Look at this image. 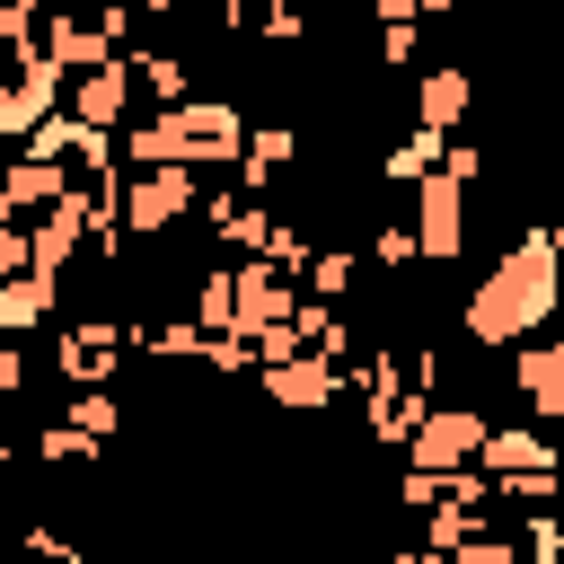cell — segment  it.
Returning <instances> with one entry per match:
<instances>
[{
	"mask_svg": "<svg viewBox=\"0 0 564 564\" xmlns=\"http://www.w3.org/2000/svg\"><path fill=\"white\" fill-rule=\"evenodd\" d=\"M467 70H423V88H414V115H423V132H449L458 115H467Z\"/></svg>",
	"mask_w": 564,
	"mask_h": 564,
	"instance_id": "8",
	"label": "cell"
},
{
	"mask_svg": "<svg viewBox=\"0 0 564 564\" xmlns=\"http://www.w3.org/2000/svg\"><path fill=\"white\" fill-rule=\"evenodd\" d=\"M264 397L308 414V405H326V397H335V379H326V361H308V352H282V361L264 370Z\"/></svg>",
	"mask_w": 564,
	"mask_h": 564,
	"instance_id": "7",
	"label": "cell"
},
{
	"mask_svg": "<svg viewBox=\"0 0 564 564\" xmlns=\"http://www.w3.org/2000/svg\"><path fill=\"white\" fill-rule=\"evenodd\" d=\"M194 203V167H141L132 176V203H123V220L132 229H176V212Z\"/></svg>",
	"mask_w": 564,
	"mask_h": 564,
	"instance_id": "4",
	"label": "cell"
},
{
	"mask_svg": "<svg viewBox=\"0 0 564 564\" xmlns=\"http://www.w3.org/2000/svg\"><path fill=\"white\" fill-rule=\"evenodd\" d=\"M35 317H53V282H44V273L0 282V335H18V326H35Z\"/></svg>",
	"mask_w": 564,
	"mask_h": 564,
	"instance_id": "9",
	"label": "cell"
},
{
	"mask_svg": "<svg viewBox=\"0 0 564 564\" xmlns=\"http://www.w3.org/2000/svg\"><path fill=\"white\" fill-rule=\"evenodd\" d=\"M511 388L529 397L538 423H564V344H529V352L511 361Z\"/></svg>",
	"mask_w": 564,
	"mask_h": 564,
	"instance_id": "6",
	"label": "cell"
},
{
	"mask_svg": "<svg viewBox=\"0 0 564 564\" xmlns=\"http://www.w3.org/2000/svg\"><path fill=\"white\" fill-rule=\"evenodd\" d=\"M18 379H26V361H18V344H9V335H0V397H9V388H18Z\"/></svg>",
	"mask_w": 564,
	"mask_h": 564,
	"instance_id": "14",
	"label": "cell"
},
{
	"mask_svg": "<svg viewBox=\"0 0 564 564\" xmlns=\"http://www.w3.org/2000/svg\"><path fill=\"white\" fill-rule=\"evenodd\" d=\"M414 256H432V264H449L458 247H467V194H458V176H423V194H414Z\"/></svg>",
	"mask_w": 564,
	"mask_h": 564,
	"instance_id": "2",
	"label": "cell"
},
{
	"mask_svg": "<svg viewBox=\"0 0 564 564\" xmlns=\"http://www.w3.org/2000/svg\"><path fill=\"white\" fill-rule=\"evenodd\" d=\"M379 62H414V26H388L379 35Z\"/></svg>",
	"mask_w": 564,
	"mask_h": 564,
	"instance_id": "12",
	"label": "cell"
},
{
	"mask_svg": "<svg viewBox=\"0 0 564 564\" xmlns=\"http://www.w3.org/2000/svg\"><path fill=\"white\" fill-rule=\"evenodd\" d=\"M0 273H26V238H18L9 220H0Z\"/></svg>",
	"mask_w": 564,
	"mask_h": 564,
	"instance_id": "13",
	"label": "cell"
},
{
	"mask_svg": "<svg viewBox=\"0 0 564 564\" xmlns=\"http://www.w3.org/2000/svg\"><path fill=\"white\" fill-rule=\"evenodd\" d=\"M555 300H564V238L555 229H520L511 256L467 291V335L476 344H520V335H538L555 317Z\"/></svg>",
	"mask_w": 564,
	"mask_h": 564,
	"instance_id": "1",
	"label": "cell"
},
{
	"mask_svg": "<svg viewBox=\"0 0 564 564\" xmlns=\"http://www.w3.org/2000/svg\"><path fill=\"white\" fill-rule=\"evenodd\" d=\"M405 441H414V467H423V476H449L458 458L485 449V414H476V405H432V414H414Z\"/></svg>",
	"mask_w": 564,
	"mask_h": 564,
	"instance_id": "3",
	"label": "cell"
},
{
	"mask_svg": "<svg viewBox=\"0 0 564 564\" xmlns=\"http://www.w3.org/2000/svg\"><path fill=\"white\" fill-rule=\"evenodd\" d=\"M115 361H123V326L88 317V326H70V335H62V379H79V388H106V379H115Z\"/></svg>",
	"mask_w": 564,
	"mask_h": 564,
	"instance_id": "5",
	"label": "cell"
},
{
	"mask_svg": "<svg viewBox=\"0 0 564 564\" xmlns=\"http://www.w3.org/2000/svg\"><path fill=\"white\" fill-rule=\"evenodd\" d=\"M300 9H317V0H300Z\"/></svg>",
	"mask_w": 564,
	"mask_h": 564,
	"instance_id": "16",
	"label": "cell"
},
{
	"mask_svg": "<svg viewBox=\"0 0 564 564\" xmlns=\"http://www.w3.org/2000/svg\"><path fill=\"white\" fill-rule=\"evenodd\" d=\"M9 44H18V9H0V53H9Z\"/></svg>",
	"mask_w": 564,
	"mask_h": 564,
	"instance_id": "15",
	"label": "cell"
},
{
	"mask_svg": "<svg viewBox=\"0 0 564 564\" xmlns=\"http://www.w3.org/2000/svg\"><path fill=\"white\" fill-rule=\"evenodd\" d=\"M273 317H291V291L273 273H238V326H273Z\"/></svg>",
	"mask_w": 564,
	"mask_h": 564,
	"instance_id": "10",
	"label": "cell"
},
{
	"mask_svg": "<svg viewBox=\"0 0 564 564\" xmlns=\"http://www.w3.org/2000/svg\"><path fill=\"white\" fill-rule=\"evenodd\" d=\"M308 282H317V291H344V282H352V264L326 247V256H308Z\"/></svg>",
	"mask_w": 564,
	"mask_h": 564,
	"instance_id": "11",
	"label": "cell"
}]
</instances>
